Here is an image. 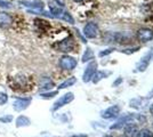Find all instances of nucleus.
Here are the masks:
<instances>
[{
  "label": "nucleus",
  "mask_w": 153,
  "mask_h": 137,
  "mask_svg": "<svg viewBox=\"0 0 153 137\" xmlns=\"http://www.w3.org/2000/svg\"><path fill=\"white\" fill-rule=\"evenodd\" d=\"M0 6L9 8V7H10V4H9V2H6V1H4V0H0Z\"/></svg>",
  "instance_id": "obj_24"
},
{
  "label": "nucleus",
  "mask_w": 153,
  "mask_h": 137,
  "mask_svg": "<svg viewBox=\"0 0 153 137\" xmlns=\"http://www.w3.org/2000/svg\"><path fill=\"white\" fill-rule=\"evenodd\" d=\"M71 137H88L87 135H73V136Z\"/></svg>",
  "instance_id": "obj_25"
},
{
  "label": "nucleus",
  "mask_w": 153,
  "mask_h": 137,
  "mask_svg": "<svg viewBox=\"0 0 153 137\" xmlns=\"http://www.w3.org/2000/svg\"><path fill=\"white\" fill-rule=\"evenodd\" d=\"M49 9H51V13L53 14V16L57 17V19H61L63 20L64 14H65V10L61 6H58L57 4H53V2H49Z\"/></svg>",
  "instance_id": "obj_9"
},
{
  "label": "nucleus",
  "mask_w": 153,
  "mask_h": 137,
  "mask_svg": "<svg viewBox=\"0 0 153 137\" xmlns=\"http://www.w3.org/2000/svg\"><path fill=\"white\" fill-rule=\"evenodd\" d=\"M8 102V96L6 93H0V105H5Z\"/></svg>",
  "instance_id": "obj_20"
},
{
  "label": "nucleus",
  "mask_w": 153,
  "mask_h": 137,
  "mask_svg": "<svg viewBox=\"0 0 153 137\" xmlns=\"http://www.w3.org/2000/svg\"><path fill=\"white\" fill-rule=\"evenodd\" d=\"M76 2H81V1H83V0H74Z\"/></svg>",
  "instance_id": "obj_27"
},
{
  "label": "nucleus",
  "mask_w": 153,
  "mask_h": 137,
  "mask_svg": "<svg viewBox=\"0 0 153 137\" xmlns=\"http://www.w3.org/2000/svg\"><path fill=\"white\" fill-rule=\"evenodd\" d=\"M13 23V17L6 12H0V27H8Z\"/></svg>",
  "instance_id": "obj_10"
},
{
  "label": "nucleus",
  "mask_w": 153,
  "mask_h": 137,
  "mask_svg": "<svg viewBox=\"0 0 153 137\" xmlns=\"http://www.w3.org/2000/svg\"><path fill=\"white\" fill-rule=\"evenodd\" d=\"M104 137H112V136H110V135H106V136H104Z\"/></svg>",
  "instance_id": "obj_28"
},
{
  "label": "nucleus",
  "mask_w": 153,
  "mask_h": 137,
  "mask_svg": "<svg viewBox=\"0 0 153 137\" xmlns=\"http://www.w3.org/2000/svg\"><path fill=\"white\" fill-rule=\"evenodd\" d=\"M56 95H57V91H51V93H44L40 96L42 98H51L54 97V96H56Z\"/></svg>",
  "instance_id": "obj_21"
},
{
  "label": "nucleus",
  "mask_w": 153,
  "mask_h": 137,
  "mask_svg": "<svg viewBox=\"0 0 153 137\" xmlns=\"http://www.w3.org/2000/svg\"><path fill=\"white\" fill-rule=\"evenodd\" d=\"M73 47H74V42H73V39H72L71 37L64 39L63 41H61V42L58 44V49H59V52H64V53L72 52Z\"/></svg>",
  "instance_id": "obj_8"
},
{
  "label": "nucleus",
  "mask_w": 153,
  "mask_h": 137,
  "mask_svg": "<svg viewBox=\"0 0 153 137\" xmlns=\"http://www.w3.org/2000/svg\"><path fill=\"white\" fill-rule=\"evenodd\" d=\"M59 66L63 70H73L76 66V59L71 56H63L59 59Z\"/></svg>",
  "instance_id": "obj_3"
},
{
  "label": "nucleus",
  "mask_w": 153,
  "mask_h": 137,
  "mask_svg": "<svg viewBox=\"0 0 153 137\" xmlns=\"http://www.w3.org/2000/svg\"><path fill=\"white\" fill-rule=\"evenodd\" d=\"M120 113V106L119 105H112L108 107L105 111L102 112V118L104 119H111V118H115L119 116Z\"/></svg>",
  "instance_id": "obj_6"
},
{
  "label": "nucleus",
  "mask_w": 153,
  "mask_h": 137,
  "mask_svg": "<svg viewBox=\"0 0 153 137\" xmlns=\"http://www.w3.org/2000/svg\"><path fill=\"white\" fill-rule=\"evenodd\" d=\"M31 103V98H17L15 102H14V110L17 112H21L23 110L27 109V106Z\"/></svg>",
  "instance_id": "obj_5"
},
{
  "label": "nucleus",
  "mask_w": 153,
  "mask_h": 137,
  "mask_svg": "<svg viewBox=\"0 0 153 137\" xmlns=\"http://www.w3.org/2000/svg\"><path fill=\"white\" fill-rule=\"evenodd\" d=\"M73 99H74L73 93H68V94H65V95H63L58 101L55 102V104H54V106H53V111H56V110H58V109L63 107L64 105H68L69 103H71Z\"/></svg>",
  "instance_id": "obj_1"
},
{
  "label": "nucleus",
  "mask_w": 153,
  "mask_h": 137,
  "mask_svg": "<svg viewBox=\"0 0 153 137\" xmlns=\"http://www.w3.org/2000/svg\"><path fill=\"white\" fill-rule=\"evenodd\" d=\"M113 50H114V49H106V50H104V52L100 53V56H106V55H108L110 53H112Z\"/></svg>",
  "instance_id": "obj_23"
},
{
  "label": "nucleus",
  "mask_w": 153,
  "mask_h": 137,
  "mask_svg": "<svg viewBox=\"0 0 153 137\" xmlns=\"http://www.w3.org/2000/svg\"><path fill=\"white\" fill-rule=\"evenodd\" d=\"M54 87V82L51 81L49 78H44L42 79V81H41V84H40V89H42V90H49Z\"/></svg>",
  "instance_id": "obj_14"
},
{
  "label": "nucleus",
  "mask_w": 153,
  "mask_h": 137,
  "mask_svg": "<svg viewBox=\"0 0 153 137\" xmlns=\"http://www.w3.org/2000/svg\"><path fill=\"white\" fill-rule=\"evenodd\" d=\"M13 120V117L12 116H6V117H2L0 118V121L4 122V124H7V122H10Z\"/></svg>",
  "instance_id": "obj_22"
},
{
  "label": "nucleus",
  "mask_w": 153,
  "mask_h": 137,
  "mask_svg": "<svg viewBox=\"0 0 153 137\" xmlns=\"http://www.w3.org/2000/svg\"><path fill=\"white\" fill-rule=\"evenodd\" d=\"M93 57H94L93 50H91L90 48H87V49H86V52H85V54H83V56H82V62L83 63H86L87 61L93 59Z\"/></svg>",
  "instance_id": "obj_19"
},
{
  "label": "nucleus",
  "mask_w": 153,
  "mask_h": 137,
  "mask_svg": "<svg viewBox=\"0 0 153 137\" xmlns=\"http://www.w3.org/2000/svg\"><path fill=\"white\" fill-rule=\"evenodd\" d=\"M150 59H151V54H147L146 56L140 61V64L137 65V71H140V72L145 71L147 65H149V63H150Z\"/></svg>",
  "instance_id": "obj_13"
},
{
  "label": "nucleus",
  "mask_w": 153,
  "mask_h": 137,
  "mask_svg": "<svg viewBox=\"0 0 153 137\" xmlns=\"http://www.w3.org/2000/svg\"><path fill=\"white\" fill-rule=\"evenodd\" d=\"M150 112L152 113V116H153V104L151 105V107H150Z\"/></svg>",
  "instance_id": "obj_26"
},
{
  "label": "nucleus",
  "mask_w": 153,
  "mask_h": 137,
  "mask_svg": "<svg viewBox=\"0 0 153 137\" xmlns=\"http://www.w3.org/2000/svg\"><path fill=\"white\" fill-rule=\"evenodd\" d=\"M30 124V119L25 116H19L16 119V127H25Z\"/></svg>",
  "instance_id": "obj_15"
},
{
  "label": "nucleus",
  "mask_w": 153,
  "mask_h": 137,
  "mask_svg": "<svg viewBox=\"0 0 153 137\" xmlns=\"http://www.w3.org/2000/svg\"><path fill=\"white\" fill-rule=\"evenodd\" d=\"M19 4H22L23 6L29 7V8H33V9H38L41 10L44 8V4L40 0H33V1H26V0H21Z\"/></svg>",
  "instance_id": "obj_11"
},
{
  "label": "nucleus",
  "mask_w": 153,
  "mask_h": 137,
  "mask_svg": "<svg viewBox=\"0 0 153 137\" xmlns=\"http://www.w3.org/2000/svg\"><path fill=\"white\" fill-rule=\"evenodd\" d=\"M76 82V78H69L68 80H65L64 82H62L61 85L58 86V89H64V88H68V87H71V86H73L74 84Z\"/></svg>",
  "instance_id": "obj_17"
},
{
  "label": "nucleus",
  "mask_w": 153,
  "mask_h": 137,
  "mask_svg": "<svg viewBox=\"0 0 153 137\" xmlns=\"http://www.w3.org/2000/svg\"><path fill=\"white\" fill-rule=\"evenodd\" d=\"M136 136L137 137H153V133L150 130V129L144 128V129H140V130L137 131Z\"/></svg>",
  "instance_id": "obj_18"
},
{
  "label": "nucleus",
  "mask_w": 153,
  "mask_h": 137,
  "mask_svg": "<svg viewBox=\"0 0 153 137\" xmlns=\"http://www.w3.org/2000/svg\"><path fill=\"white\" fill-rule=\"evenodd\" d=\"M137 38L142 41V42H147L150 40L153 39V31L151 29H146V27H143L138 30L137 32Z\"/></svg>",
  "instance_id": "obj_7"
},
{
  "label": "nucleus",
  "mask_w": 153,
  "mask_h": 137,
  "mask_svg": "<svg viewBox=\"0 0 153 137\" xmlns=\"http://www.w3.org/2000/svg\"><path fill=\"white\" fill-rule=\"evenodd\" d=\"M137 126L134 124H131V122H129V124H127V127L125 128V133H126V135L128 137H134L136 136V134H137Z\"/></svg>",
  "instance_id": "obj_12"
},
{
  "label": "nucleus",
  "mask_w": 153,
  "mask_h": 137,
  "mask_svg": "<svg viewBox=\"0 0 153 137\" xmlns=\"http://www.w3.org/2000/svg\"><path fill=\"white\" fill-rule=\"evenodd\" d=\"M108 74H110V72H104V71L96 72L91 80H93V82H94V84H97V82H100L103 78H106Z\"/></svg>",
  "instance_id": "obj_16"
},
{
  "label": "nucleus",
  "mask_w": 153,
  "mask_h": 137,
  "mask_svg": "<svg viewBox=\"0 0 153 137\" xmlns=\"http://www.w3.org/2000/svg\"><path fill=\"white\" fill-rule=\"evenodd\" d=\"M96 69H97V62L96 61H91L89 64L87 65L85 73H83L82 80L83 82H89L90 80L93 79L94 74L96 73Z\"/></svg>",
  "instance_id": "obj_2"
},
{
  "label": "nucleus",
  "mask_w": 153,
  "mask_h": 137,
  "mask_svg": "<svg viewBox=\"0 0 153 137\" xmlns=\"http://www.w3.org/2000/svg\"><path fill=\"white\" fill-rule=\"evenodd\" d=\"M83 34L85 37L89 38V39H94L98 34V26L95 23H88L83 27Z\"/></svg>",
  "instance_id": "obj_4"
}]
</instances>
